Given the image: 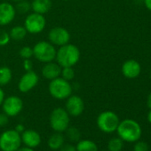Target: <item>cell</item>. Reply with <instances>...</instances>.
<instances>
[{
    "label": "cell",
    "instance_id": "cell-6",
    "mask_svg": "<svg viewBox=\"0 0 151 151\" xmlns=\"http://www.w3.org/2000/svg\"><path fill=\"white\" fill-rule=\"evenodd\" d=\"M22 144L21 133L14 129L6 130L0 135V149L2 151H16Z\"/></svg>",
    "mask_w": 151,
    "mask_h": 151
},
{
    "label": "cell",
    "instance_id": "cell-39",
    "mask_svg": "<svg viewBox=\"0 0 151 151\" xmlns=\"http://www.w3.org/2000/svg\"><path fill=\"white\" fill-rule=\"evenodd\" d=\"M150 78H151V70H150Z\"/></svg>",
    "mask_w": 151,
    "mask_h": 151
},
{
    "label": "cell",
    "instance_id": "cell-23",
    "mask_svg": "<svg viewBox=\"0 0 151 151\" xmlns=\"http://www.w3.org/2000/svg\"><path fill=\"white\" fill-rule=\"evenodd\" d=\"M124 141L119 137H115L108 142V151H122Z\"/></svg>",
    "mask_w": 151,
    "mask_h": 151
},
{
    "label": "cell",
    "instance_id": "cell-3",
    "mask_svg": "<svg viewBox=\"0 0 151 151\" xmlns=\"http://www.w3.org/2000/svg\"><path fill=\"white\" fill-rule=\"evenodd\" d=\"M48 91L51 96L56 100H66L72 94V86L69 81L59 77L50 81L48 86Z\"/></svg>",
    "mask_w": 151,
    "mask_h": 151
},
{
    "label": "cell",
    "instance_id": "cell-5",
    "mask_svg": "<svg viewBox=\"0 0 151 151\" xmlns=\"http://www.w3.org/2000/svg\"><path fill=\"white\" fill-rule=\"evenodd\" d=\"M68 113L63 108H56L54 109L50 115V126L51 128L57 132H65L69 126V118Z\"/></svg>",
    "mask_w": 151,
    "mask_h": 151
},
{
    "label": "cell",
    "instance_id": "cell-31",
    "mask_svg": "<svg viewBox=\"0 0 151 151\" xmlns=\"http://www.w3.org/2000/svg\"><path fill=\"white\" fill-rule=\"evenodd\" d=\"M23 68L26 71H29V70H32V68H33V63L31 61L30 59H25L23 60Z\"/></svg>",
    "mask_w": 151,
    "mask_h": 151
},
{
    "label": "cell",
    "instance_id": "cell-4",
    "mask_svg": "<svg viewBox=\"0 0 151 151\" xmlns=\"http://www.w3.org/2000/svg\"><path fill=\"white\" fill-rule=\"evenodd\" d=\"M119 122L120 120L118 116L110 110L101 112L96 120L98 128L105 133H112L116 132Z\"/></svg>",
    "mask_w": 151,
    "mask_h": 151
},
{
    "label": "cell",
    "instance_id": "cell-21",
    "mask_svg": "<svg viewBox=\"0 0 151 151\" xmlns=\"http://www.w3.org/2000/svg\"><path fill=\"white\" fill-rule=\"evenodd\" d=\"M13 78L12 70L8 67L0 68V86L8 85Z\"/></svg>",
    "mask_w": 151,
    "mask_h": 151
},
{
    "label": "cell",
    "instance_id": "cell-15",
    "mask_svg": "<svg viewBox=\"0 0 151 151\" xmlns=\"http://www.w3.org/2000/svg\"><path fill=\"white\" fill-rule=\"evenodd\" d=\"M141 67L139 63L134 60H128L122 66V73L125 78L132 79L136 78L140 74Z\"/></svg>",
    "mask_w": 151,
    "mask_h": 151
},
{
    "label": "cell",
    "instance_id": "cell-8",
    "mask_svg": "<svg viewBox=\"0 0 151 151\" xmlns=\"http://www.w3.org/2000/svg\"><path fill=\"white\" fill-rule=\"evenodd\" d=\"M46 25L45 18L43 14L33 13L29 14L24 22V27L27 32L30 34H38L44 30Z\"/></svg>",
    "mask_w": 151,
    "mask_h": 151
},
{
    "label": "cell",
    "instance_id": "cell-38",
    "mask_svg": "<svg viewBox=\"0 0 151 151\" xmlns=\"http://www.w3.org/2000/svg\"><path fill=\"white\" fill-rule=\"evenodd\" d=\"M14 1H16V2H20V1H22V0H14Z\"/></svg>",
    "mask_w": 151,
    "mask_h": 151
},
{
    "label": "cell",
    "instance_id": "cell-12",
    "mask_svg": "<svg viewBox=\"0 0 151 151\" xmlns=\"http://www.w3.org/2000/svg\"><path fill=\"white\" fill-rule=\"evenodd\" d=\"M65 109L71 116H79L85 110V102L78 95H70L66 99Z\"/></svg>",
    "mask_w": 151,
    "mask_h": 151
},
{
    "label": "cell",
    "instance_id": "cell-24",
    "mask_svg": "<svg viewBox=\"0 0 151 151\" xmlns=\"http://www.w3.org/2000/svg\"><path fill=\"white\" fill-rule=\"evenodd\" d=\"M61 78L67 81H71L75 78V71L73 69V67H65L61 68Z\"/></svg>",
    "mask_w": 151,
    "mask_h": 151
},
{
    "label": "cell",
    "instance_id": "cell-10",
    "mask_svg": "<svg viewBox=\"0 0 151 151\" xmlns=\"http://www.w3.org/2000/svg\"><path fill=\"white\" fill-rule=\"evenodd\" d=\"M48 39L51 44L57 46H62L69 43L70 34L62 27H54L48 33Z\"/></svg>",
    "mask_w": 151,
    "mask_h": 151
},
{
    "label": "cell",
    "instance_id": "cell-19",
    "mask_svg": "<svg viewBox=\"0 0 151 151\" xmlns=\"http://www.w3.org/2000/svg\"><path fill=\"white\" fill-rule=\"evenodd\" d=\"M77 151H98L97 144L91 139H80L76 145Z\"/></svg>",
    "mask_w": 151,
    "mask_h": 151
},
{
    "label": "cell",
    "instance_id": "cell-32",
    "mask_svg": "<svg viewBox=\"0 0 151 151\" xmlns=\"http://www.w3.org/2000/svg\"><path fill=\"white\" fill-rule=\"evenodd\" d=\"M4 100H5V93H4L3 89L1 88V86H0V106L2 105Z\"/></svg>",
    "mask_w": 151,
    "mask_h": 151
},
{
    "label": "cell",
    "instance_id": "cell-28",
    "mask_svg": "<svg viewBox=\"0 0 151 151\" xmlns=\"http://www.w3.org/2000/svg\"><path fill=\"white\" fill-rule=\"evenodd\" d=\"M149 147L147 142L142 140H138L135 142V145L133 147V151H148Z\"/></svg>",
    "mask_w": 151,
    "mask_h": 151
},
{
    "label": "cell",
    "instance_id": "cell-40",
    "mask_svg": "<svg viewBox=\"0 0 151 151\" xmlns=\"http://www.w3.org/2000/svg\"><path fill=\"white\" fill-rule=\"evenodd\" d=\"M65 1H68V0H65Z\"/></svg>",
    "mask_w": 151,
    "mask_h": 151
},
{
    "label": "cell",
    "instance_id": "cell-9",
    "mask_svg": "<svg viewBox=\"0 0 151 151\" xmlns=\"http://www.w3.org/2000/svg\"><path fill=\"white\" fill-rule=\"evenodd\" d=\"M1 106L4 113H6L9 117H12L16 116L22 112L23 109V101L20 97L13 95L5 98Z\"/></svg>",
    "mask_w": 151,
    "mask_h": 151
},
{
    "label": "cell",
    "instance_id": "cell-7",
    "mask_svg": "<svg viewBox=\"0 0 151 151\" xmlns=\"http://www.w3.org/2000/svg\"><path fill=\"white\" fill-rule=\"evenodd\" d=\"M56 52L54 45L50 42L40 41L33 47V56L40 62L47 63L55 60Z\"/></svg>",
    "mask_w": 151,
    "mask_h": 151
},
{
    "label": "cell",
    "instance_id": "cell-2",
    "mask_svg": "<svg viewBox=\"0 0 151 151\" xmlns=\"http://www.w3.org/2000/svg\"><path fill=\"white\" fill-rule=\"evenodd\" d=\"M79 59L80 51L78 47L69 43L60 46L56 52L55 60L61 68L73 67L78 62Z\"/></svg>",
    "mask_w": 151,
    "mask_h": 151
},
{
    "label": "cell",
    "instance_id": "cell-22",
    "mask_svg": "<svg viewBox=\"0 0 151 151\" xmlns=\"http://www.w3.org/2000/svg\"><path fill=\"white\" fill-rule=\"evenodd\" d=\"M65 132H66V137L71 142H78V140L81 139V132L77 127L68 126Z\"/></svg>",
    "mask_w": 151,
    "mask_h": 151
},
{
    "label": "cell",
    "instance_id": "cell-35",
    "mask_svg": "<svg viewBox=\"0 0 151 151\" xmlns=\"http://www.w3.org/2000/svg\"><path fill=\"white\" fill-rule=\"evenodd\" d=\"M144 3H145V6H147V8L151 11V0H144Z\"/></svg>",
    "mask_w": 151,
    "mask_h": 151
},
{
    "label": "cell",
    "instance_id": "cell-11",
    "mask_svg": "<svg viewBox=\"0 0 151 151\" xmlns=\"http://www.w3.org/2000/svg\"><path fill=\"white\" fill-rule=\"evenodd\" d=\"M39 81L38 75L33 71H26L24 75L20 78L19 83H18V89L21 93H26L31 91L35 86H37V83Z\"/></svg>",
    "mask_w": 151,
    "mask_h": 151
},
{
    "label": "cell",
    "instance_id": "cell-29",
    "mask_svg": "<svg viewBox=\"0 0 151 151\" xmlns=\"http://www.w3.org/2000/svg\"><path fill=\"white\" fill-rule=\"evenodd\" d=\"M9 123V116L6 113H0V127H5Z\"/></svg>",
    "mask_w": 151,
    "mask_h": 151
},
{
    "label": "cell",
    "instance_id": "cell-27",
    "mask_svg": "<svg viewBox=\"0 0 151 151\" xmlns=\"http://www.w3.org/2000/svg\"><path fill=\"white\" fill-rule=\"evenodd\" d=\"M10 40H11V37H10L9 33L6 32V30L0 29V46H5L8 45Z\"/></svg>",
    "mask_w": 151,
    "mask_h": 151
},
{
    "label": "cell",
    "instance_id": "cell-13",
    "mask_svg": "<svg viewBox=\"0 0 151 151\" xmlns=\"http://www.w3.org/2000/svg\"><path fill=\"white\" fill-rule=\"evenodd\" d=\"M15 7L10 3H0V25L6 26L10 24L15 18Z\"/></svg>",
    "mask_w": 151,
    "mask_h": 151
},
{
    "label": "cell",
    "instance_id": "cell-18",
    "mask_svg": "<svg viewBox=\"0 0 151 151\" xmlns=\"http://www.w3.org/2000/svg\"><path fill=\"white\" fill-rule=\"evenodd\" d=\"M64 143H65V138L63 134L61 132H57L52 134L47 141L48 147L52 150H59Z\"/></svg>",
    "mask_w": 151,
    "mask_h": 151
},
{
    "label": "cell",
    "instance_id": "cell-36",
    "mask_svg": "<svg viewBox=\"0 0 151 151\" xmlns=\"http://www.w3.org/2000/svg\"><path fill=\"white\" fill-rule=\"evenodd\" d=\"M147 107L151 109V93H149V95H148V97H147Z\"/></svg>",
    "mask_w": 151,
    "mask_h": 151
},
{
    "label": "cell",
    "instance_id": "cell-34",
    "mask_svg": "<svg viewBox=\"0 0 151 151\" xmlns=\"http://www.w3.org/2000/svg\"><path fill=\"white\" fill-rule=\"evenodd\" d=\"M16 151H34V149L30 148V147H21Z\"/></svg>",
    "mask_w": 151,
    "mask_h": 151
},
{
    "label": "cell",
    "instance_id": "cell-20",
    "mask_svg": "<svg viewBox=\"0 0 151 151\" xmlns=\"http://www.w3.org/2000/svg\"><path fill=\"white\" fill-rule=\"evenodd\" d=\"M27 33L28 32H27L24 26H15V27L11 29L9 35H10L11 39L20 41V40H22L25 38Z\"/></svg>",
    "mask_w": 151,
    "mask_h": 151
},
{
    "label": "cell",
    "instance_id": "cell-37",
    "mask_svg": "<svg viewBox=\"0 0 151 151\" xmlns=\"http://www.w3.org/2000/svg\"><path fill=\"white\" fill-rule=\"evenodd\" d=\"M147 121L149 122V124H151V109L147 114Z\"/></svg>",
    "mask_w": 151,
    "mask_h": 151
},
{
    "label": "cell",
    "instance_id": "cell-17",
    "mask_svg": "<svg viewBox=\"0 0 151 151\" xmlns=\"http://www.w3.org/2000/svg\"><path fill=\"white\" fill-rule=\"evenodd\" d=\"M52 8L51 0H33L31 3V9L34 13L39 14H45L48 13Z\"/></svg>",
    "mask_w": 151,
    "mask_h": 151
},
{
    "label": "cell",
    "instance_id": "cell-30",
    "mask_svg": "<svg viewBox=\"0 0 151 151\" xmlns=\"http://www.w3.org/2000/svg\"><path fill=\"white\" fill-rule=\"evenodd\" d=\"M59 150L60 151H77L76 146L70 143H64Z\"/></svg>",
    "mask_w": 151,
    "mask_h": 151
},
{
    "label": "cell",
    "instance_id": "cell-25",
    "mask_svg": "<svg viewBox=\"0 0 151 151\" xmlns=\"http://www.w3.org/2000/svg\"><path fill=\"white\" fill-rule=\"evenodd\" d=\"M30 8H31V6L28 2H26V1H24V0H22V1L18 2L15 10H17L21 14H26V13H28L29 11Z\"/></svg>",
    "mask_w": 151,
    "mask_h": 151
},
{
    "label": "cell",
    "instance_id": "cell-26",
    "mask_svg": "<svg viewBox=\"0 0 151 151\" xmlns=\"http://www.w3.org/2000/svg\"><path fill=\"white\" fill-rule=\"evenodd\" d=\"M19 54L23 60L30 59L33 56V48H31L29 46H24L20 50Z\"/></svg>",
    "mask_w": 151,
    "mask_h": 151
},
{
    "label": "cell",
    "instance_id": "cell-1",
    "mask_svg": "<svg viewBox=\"0 0 151 151\" xmlns=\"http://www.w3.org/2000/svg\"><path fill=\"white\" fill-rule=\"evenodd\" d=\"M118 137L124 142L132 143L138 141L142 134V130L138 122L132 119H124L119 122L116 128Z\"/></svg>",
    "mask_w": 151,
    "mask_h": 151
},
{
    "label": "cell",
    "instance_id": "cell-16",
    "mask_svg": "<svg viewBox=\"0 0 151 151\" xmlns=\"http://www.w3.org/2000/svg\"><path fill=\"white\" fill-rule=\"evenodd\" d=\"M61 73V67L52 61L47 62L42 68V75L47 80H52L59 78Z\"/></svg>",
    "mask_w": 151,
    "mask_h": 151
},
{
    "label": "cell",
    "instance_id": "cell-33",
    "mask_svg": "<svg viewBox=\"0 0 151 151\" xmlns=\"http://www.w3.org/2000/svg\"><path fill=\"white\" fill-rule=\"evenodd\" d=\"M15 131H17L19 133H22L24 130H25V128H24V126L22 125V124H17L16 125V127H15V129H14Z\"/></svg>",
    "mask_w": 151,
    "mask_h": 151
},
{
    "label": "cell",
    "instance_id": "cell-14",
    "mask_svg": "<svg viewBox=\"0 0 151 151\" xmlns=\"http://www.w3.org/2000/svg\"><path fill=\"white\" fill-rule=\"evenodd\" d=\"M22 137V142L25 145V147H30V148H36L41 143V136L40 134L32 129L29 130H24L21 133Z\"/></svg>",
    "mask_w": 151,
    "mask_h": 151
}]
</instances>
